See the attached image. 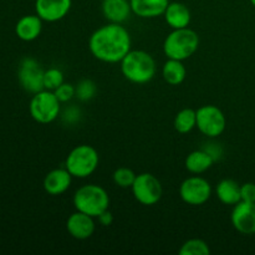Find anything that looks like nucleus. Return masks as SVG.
<instances>
[{"label": "nucleus", "mask_w": 255, "mask_h": 255, "mask_svg": "<svg viewBox=\"0 0 255 255\" xmlns=\"http://www.w3.org/2000/svg\"><path fill=\"white\" fill-rule=\"evenodd\" d=\"M44 74L45 70L37 62V60L32 59V57H25L19 65L17 79L25 91L34 95L41 90H45Z\"/></svg>", "instance_id": "obj_10"}, {"label": "nucleus", "mask_w": 255, "mask_h": 255, "mask_svg": "<svg viewBox=\"0 0 255 255\" xmlns=\"http://www.w3.org/2000/svg\"><path fill=\"white\" fill-rule=\"evenodd\" d=\"M72 178L74 177L65 167L64 168H55L45 176L42 187L50 196H61L70 188Z\"/></svg>", "instance_id": "obj_14"}, {"label": "nucleus", "mask_w": 255, "mask_h": 255, "mask_svg": "<svg viewBox=\"0 0 255 255\" xmlns=\"http://www.w3.org/2000/svg\"><path fill=\"white\" fill-rule=\"evenodd\" d=\"M162 76L168 85L178 86L186 80L187 69L181 60L168 59L162 67Z\"/></svg>", "instance_id": "obj_21"}, {"label": "nucleus", "mask_w": 255, "mask_h": 255, "mask_svg": "<svg viewBox=\"0 0 255 255\" xmlns=\"http://www.w3.org/2000/svg\"><path fill=\"white\" fill-rule=\"evenodd\" d=\"M42 21L44 20L37 14L25 15L15 25V34L22 41H34L41 34Z\"/></svg>", "instance_id": "obj_16"}, {"label": "nucleus", "mask_w": 255, "mask_h": 255, "mask_svg": "<svg viewBox=\"0 0 255 255\" xmlns=\"http://www.w3.org/2000/svg\"><path fill=\"white\" fill-rule=\"evenodd\" d=\"M94 217L76 211L67 218L66 229L67 233L77 241H86L91 238L95 232Z\"/></svg>", "instance_id": "obj_13"}, {"label": "nucleus", "mask_w": 255, "mask_h": 255, "mask_svg": "<svg viewBox=\"0 0 255 255\" xmlns=\"http://www.w3.org/2000/svg\"><path fill=\"white\" fill-rule=\"evenodd\" d=\"M179 196L182 201L189 206H202L211 198L212 186L206 178L196 174L182 182L179 186Z\"/></svg>", "instance_id": "obj_9"}, {"label": "nucleus", "mask_w": 255, "mask_h": 255, "mask_svg": "<svg viewBox=\"0 0 255 255\" xmlns=\"http://www.w3.org/2000/svg\"><path fill=\"white\" fill-rule=\"evenodd\" d=\"M101 10L105 19L115 24H124L133 14L129 0H102Z\"/></svg>", "instance_id": "obj_15"}, {"label": "nucleus", "mask_w": 255, "mask_h": 255, "mask_svg": "<svg viewBox=\"0 0 255 255\" xmlns=\"http://www.w3.org/2000/svg\"><path fill=\"white\" fill-rule=\"evenodd\" d=\"M179 255H209L211 249L204 241L193 238L187 241L179 249Z\"/></svg>", "instance_id": "obj_23"}, {"label": "nucleus", "mask_w": 255, "mask_h": 255, "mask_svg": "<svg viewBox=\"0 0 255 255\" xmlns=\"http://www.w3.org/2000/svg\"><path fill=\"white\" fill-rule=\"evenodd\" d=\"M174 128L182 134L189 133L197 127V112L193 109H183L174 117Z\"/></svg>", "instance_id": "obj_22"}, {"label": "nucleus", "mask_w": 255, "mask_h": 255, "mask_svg": "<svg viewBox=\"0 0 255 255\" xmlns=\"http://www.w3.org/2000/svg\"><path fill=\"white\" fill-rule=\"evenodd\" d=\"M251 2H252V5L255 7V0H251Z\"/></svg>", "instance_id": "obj_32"}, {"label": "nucleus", "mask_w": 255, "mask_h": 255, "mask_svg": "<svg viewBox=\"0 0 255 255\" xmlns=\"http://www.w3.org/2000/svg\"><path fill=\"white\" fill-rule=\"evenodd\" d=\"M231 221L239 233L246 236L255 234V203L243 201L237 203L232 211Z\"/></svg>", "instance_id": "obj_11"}, {"label": "nucleus", "mask_w": 255, "mask_h": 255, "mask_svg": "<svg viewBox=\"0 0 255 255\" xmlns=\"http://www.w3.org/2000/svg\"><path fill=\"white\" fill-rule=\"evenodd\" d=\"M97 219H99V223L104 227H109L114 223V216H112V213L109 209L102 212V213L97 217Z\"/></svg>", "instance_id": "obj_30"}, {"label": "nucleus", "mask_w": 255, "mask_h": 255, "mask_svg": "<svg viewBox=\"0 0 255 255\" xmlns=\"http://www.w3.org/2000/svg\"><path fill=\"white\" fill-rule=\"evenodd\" d=\"M120 64L122 75L132 84H147L157 71L153 56L143 50H131Z\"/></svg>", "instance_id": "obj_2"}, {"label": "nucleus", "mask_w": 255, "mask_h": 255, "mask_svg": "<svg viewBox=\"0 0 255 255\" xmlns=\"http://www.w3.org/2000/svg\"><path fill=\"white\" fill-rule=\"evenodd\" d=\"M197 112V128L209 138L221 136L227 127V119L223 111L214 105L201 106Z\"/></svg>", "instance_id": "obj_7"}, {"label": "nucleus", "mask_w": 255, "mask_h": 255, "mask_svg": "<svg viewBox=\"0 0 255 255\" xmlns=\"http://www.w3.org/2000/svg\"><path fill=\"white\" fill-rule=\"evenodd\" d=\"M163 16L168 26L172 29H183L188 27L191 22V10L186 4L179 1H171L163 12Z\"/></svg>", "instance_id": "obj_17"}, {"label": "nucleus", "mask_w": 255, "mask_h": 255, "mask_svg": "<svg viewBox=\"0 0 255 255\" xmlns=\"http://www.w3.org/2000/svg\"><path fill=\"white\" fill-rule=\"evenodd\" d=\"M132 12L143 19H152L163 15L169 0H129Z\"/></svg>", "instance_id": "obj_18"}, {"label": "nucleus", "mask_w": 255, "mask_h": 255, "mask_svg": "<svg viewBox=\"0 0 255 255\" xmlns=\"http://www.w3.org/2000/svg\"><path fill=\"white\" fill-rule=\"evenodd\" d=\"M217 198L226 206H236L242 201L241 198V184L234 179H222L216 187Z\"/></svg>", "instance_id": "obj_19"}, {"label": "nucleus", "mask_w": 255, "mask_h": 255, "mask_svg": "<svg viewBox=\"0 0 255 255\" xmlns=\"http://www.w3.org/2000/svg\"><path fill=\"white\" fill-rule=\"evenodd\" d=\"M100 156L96 148L90 144H80L72 148L65 161V168L74 178L84 179L97 169Z\"/></svg>", "instance_id": "obj_5"}, {"label": "nucleus", "mask_w": 255, "mask_h": 255, "mask_svg": "<svg viewBox=\"0 0 255 255\" xmlns=\"http://www.w3.org/2000/svg\"><path fill=\"white\" fill-rule=\"evenodd\" d=\"M74 207L76 211L97 218L110 207L109 193L99 184H85L74 194Z\"/></svg>", "instance_id": "obj_4"}, {"label": "nucleus", "mask_w": 255, "mask_h": 255, "mask_svg": "<svg viewBox=\"0 0 255 255\" xmlns=\"http://www.w3.org/2000/svg\"><path fill=\"white\" fill-rule=\"evenodd\" d=\"M64 115H70V117H66V119L64 120H66V121H69L70 124H71V122H75L79 120L80 111L77 109H75V107H70V109H67L66 111H65Z\"/></svg>", "instance_id": "obj_31"}, {"label": "nucleus", "mask_w": 255, "mask_h": 255, "mask_svg": "<svg viewBox=\"0 0 255 255\" xmlns=\"http://www.w3.org/2000/svg\"><path fill=\"white\" fill-rule=\"evenodd\" d=\"M54 94L56 95V97L59 99V101L61 102V104H65V102H69L70 100L75 96V86L71 84L64 82V84L60 85V86L55 90Z\"/></svg>", "instance_id": "obj_27"}, {"label": "nucleus", "mask_w": 255, "mask_h": 255, "mask_svg": "<svg viewBox=\"0 0 255 255\" xmlns=\"http://www.w3.org/2000/svg\"><path fill=\"white\" fill-rule=\"evenodd\" d=\"M97 92V86L92 80H82L79 84L75 86V96L80 100V101H89V100L94 99L95 95Z\"/></svg>", "instance_id": "obj_25"}, {"label": "nucleus", "mask_w": 255, "mask_h": 255, "mask_svg": "<svg viewBox=\"0 0 255 255\" xmlns=\"http://www.w3.org/2000/svg\"><path fill=\"white\" fill-rule=\"evenodd\" d=\"M204 149H206V151L208 152L212 157H213L214 161H218V159L222 157V154H223V149H222V147L217 143L206 144Z\"/></svg>", "instance_id": "obj_29"}, {"label": "nucleus", "mask_w": 255, "mask_h": 255, "mask_svg": "<svg viewBox=\"0 0 255 255\" xmlns=\"http://www.w3.org/2000/svg\"><path fill=\"white\" fill-rule=\"evenodd\" d=\"M131 35L122 24L109 22L90 36L89 49L95 59L107 64H117L131 51Z\"/></svg>", "instance_id": "obj_1"}, {"label": "nucleus", "mask_w": 255, "mask_h": 255, "mask_svg": "<svg viewBox=\"0 0 255 255\" xmlns=\"http://www.w3.org/2000/svg\"><path fill=\"white\" fill-rule=\"evenodd\" d=\"M131 189L134 199L143 206H154L161 201L163 194L161 182L151 173L137 174Z\"/></svg>", "instance_id": "obj_8"}, {"label": "nucleus", "mask_w": 255, "mask_h": 255, "mask_svg": "<svg viewBox=\"0 0 255 255\" xmlns=\"http://www.w3.org/2000/svg\"><path fill=\"white\" fill-rule=\"evenodd\" d=\"M241 198L243 202L255 203V183L247 182V183L241 184Z\"/></svg>", "instance_id": "obj_28"}, {"label": "nucleus", "mask_w": 255, "mask_h": 255, "mask_svg": "<svg viewBox=\"0 0 255 255\" xmlns=\"http://www.w3.org/2000/svg\"><path fill=\"white\" fill-rule=\"evenodd\" d=\"M199 36L194 30L189 27L173 29L163 42V52L167 59L184 60L189 59L198 50Z\"/></svg>", "instance_id": "obj_3"}, {"label": "nucleus", "mask_w": 255, "mask_h": 255, "mask_svg": "<svg viewBox=\"0 0 255 255\" xmlns=\"http://www.w3.org/2000/svg\"><path fill=\"white\" fill-rule=\"evenodd\" d=\"M30 116L36 122L47 125L54 122L61 112V102L50 90H41L32 95L29 104Z\"/></svg>", "instance_id": "obj_6"}, {"label": "nucleus", "mask_w": 255, "mask_h": 255, "mask_svg": "<svg viewBox=\"0 0 255 255\" xmlns=\"http://www.w3.org/2000/svg\"><path fill=\"white\" fill-rule=\"evenodd\" d=\"M72 0H36L35 11L46 22H56L64 19L71 9Z\"/></svg>", "instance_id": "obj_12"}, {"label": "nucleus", "mask_w": 255, "mask_h": 255, "mask_svg": "<svg viewBox=\"0 0 255 255\" xmlns=\"http://www.w3.org/2000/svg\"><path fill=\"white\" fill-rule=\"evenodd\" d=\"M136 177L137 174L128 167H120L112 174L115 184L120 188H131Z\"/></svg>", "instance_id": "obj_24"}, {"label": "nucleus", "mask_w": 255, "mask_h": 255, "mask_svg": "<svg viewBox=\"0 0 255 255\" xmlns=\"http://www.w3.org/2000/svg\"><path fill=\"white\" fill-rule=\"evenodd\" d=\"M214 158L204 148L196 149L187 156L186 168L192 174H202L208 171L214 164Z\"/></svg>", "instance_id": "obj_20"}, {"label": "nucleus", "mask_w": 255, "mask_h": 255, "mask_svg": "<svg viewBox=\"0 0 255 255\" xmlns=\"http://www.w3.org/2000/svg\"><path fill=\"white\" fill-rule=\"evenodd\" d=\"M64 84V74L57 67H51L49 70H45L44 74V87L45 90L55 91L60 85Z\"/></svg>", "instance_id": "obj_26"}]
</instances>
